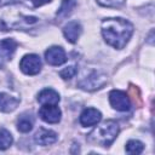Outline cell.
Masks as SVG:
<instances>
[{"instance_id": "1", "label": "cell", "mask_w": 155, "mask_h": 155, "mask_svg": "<svg viewBox=\"0 0 155 155\" xmlns=\"http://www.w3.org/2000/svg\"><path fill=\"white\" fill-rule=\"evenodd\" d=\"M133 33V25L122 18H107L102 22V34L107 44L122 48Z\"/></svg>"}, {"instance_id": "2", "label": "cell", "mask_w": 155, "mask_h": 155, "mask_svg": "<svg viewBox=\"0 0 155 155\" xmlns=\"http://www.w3.org/2000/svg\"><path fill=\"white\" fill-rule=\"evenodd\" d=\"M119 134V125L114 120L104 121L97 126L87 137L88 142L102 147H109Z\"/></svg>"}, {"instance_id": "3", "label": "cell", "mask_w": 155, "mask_h": 155, "mask_svg": "<svg viewBox=\"0 0 155 155\" xmlns=\"http://www.w3.org/2000/svg\"><path fill=\"white\" fill-rule=\"evenodd\" d=\"M109 102L111 107L119 111H127L131 108V99L128 94L124 91L113 90L109 93Z\"/></svg>"}, {"instance_id": "4", "label": "cell", "mask_w": 155, "mask_h": 155, "mask_svg": "<svg viewBox=\"0 0 155 155\" xmlns=\"http://www.w3.org/2000/svg\"><path fill=\"white\" fill-rule=\"evenodd\" d=\"M21 70L27 75H35L41 70V61L38 54H25L19 63Z\"/></svg>"}, {"instance_id": "5", "label": "cell", "mask_w": 155, "mask_h": 155, "mask_svg": "<svg viewBox=\"0 0 155 155\" xmlns=\"http://www.w3.org/2000/svg\"><path fill=\"white\" fill-rule=\"evenodd\" d=\"M105 82H107V78H105L104 74L93 71L79 82V87H81L84 90H87V91H94V90L101 88L102 86H104Z\"/></svg>"}, {"instance_id": "6", "label": "cell", "mask_w": 155, "mask_h": 155, "mask_svg": "<svg viewBox=\"0 0 155 155\" xmlns=\"http://www.w3.org/2000/svg\"><path fill=\"white\" fill-rule=\"evenodd\" d=\"M39 116L48 124H57L61 120V110L56 104H45L39 110Z\"/></svg>"}, {"instance_id": "7", "label": "cell", "mask_w": 155, "mask_h": 155, "mask_svg": "<svg viewBox=\"0 0 155 155\" xmlns=\"http://www.w3.org/2000/svg\"><path fill=\"white\" fill-rule=\"evenodd\" d=\"M17 42L13 39H5L0 41V68H2L13 56Z\"/></svg>"}, {"instance_id": "8", "label": "cell", "mask_w": 155, "mask_h": 155, "mask_svg": "<svg viewBox=\"0 0 155 155\" xmlns=\"http://www.w3.org/2000/svg\"><path fill=\"white\" fill-rule=\"evenodd\" d=\"M45 59L51 65H61L65 63L67 56L62 47L59 46H52L45 52Z\"/></svg>"}, {"instance_id": "9", "label": "cell", "mask_w": 155, "mask_h": 155, "mask_svg": "<svg viewBox=\"0 0 155 155\" xmlns=\"http://www.w3.org/2000/svg\"><path fill=\"white\" fill-rule=\"evenodd\" d=\"M101 119H102V114L99 110L94 108H87L80 115V124L85 127L94 126L101 121Z\"/></svg>"}, {"instance_id": "10", "label": "cell", "mask_w": 155, "mask_h": 155, "mask_svg": "<svg viewBox=\"0 0 155 155\" xmlns=\"http://www.w3.org/2000/svg\"><path fill=\"white\" fill-rule=\"evenodd\" d=\"M58 136L56 132L51 131V130H46V128H40L35 136H34V139L38 144L40 145H50V144H53L56 140H57Z\"/></svg>"}, {"instance_id": "11", "label": "cell", "mask_w": 155, "mask_h": 155, "mask_svg": "<svg viewBox=\"0 0 155 155\" xmlns=\"http://www.w3.org/2000/svg\"><path fill=\"white\" fill-rule=\"evenodd\" d=\"M81 31H82V28H81L80 23H78V22H75V21L69 22L68 24H65V27H64V29H63V34H64L65 39H67L69 42H71V44H74V42L78 41V39H79Z\"/></svg>"}, {"instance_id": "12", "label": "cell", "mask_w": 155, "mask_h": 155, "mask_svg": "<svg viewBox=\"0 0 155 155\" xmlns=\"http://www.w3.org/2000/svg\"><path fill=\"white\" fill-rule=\"evenodd\" d=\"M18 103H19L18 98H16L13 96H10L5 92L0 93V111L10 113V111H12L17 108Z\"/></svg>"}, {"instance_id": "13", "label": "cell", "mask_w": 155, "mask_h": 155, "mask_svg": "<svg viewBox=\"0 0 155 155\" xmlns=\"http://www.w3.org/2000/svg\"><path fill=\"white\" fill-rule=\"evenodd\" d=\"M38 102L45 104H57L59 102V94L52 88H45L38 94Z\"/></svg>"}, {"instance_id": "14", "label": "cell", "mask_w": 155, "mask_h": 155, "mask_svg": "<svg viewBox=\"0 0 155 155\" xmlns=\"http://www.w3.org/2000/svg\"><path fill=\"white\" fill-rule=\"evenodd\" d=\"M34 126V117L31 114L29 113H23L22 115H19L18 120H17V128L18 131L27 133L29 132Z\"/></svg>"}, {"instance_id": "15", "label": "cell", "mask_w": 155, "mask_h": 155, "mask_svg": "<svg viewBox=\"0 0 155 155\" xmlns=\"http://www.w3.org/2000/svg\"><path fill=\"white\" fill-rule=\"evenodd\" d=\"M75 6H76V0H63L61 4V7L57 11V17L59 18L68 17L73 12Z\"/></svg>"}, {"instance_id": "16", "label": "cell", "mask_w": 155, "mask_h": 155, "mask_svg": "<svg viewBox=\"0 0 155 155\" xmlns=\"http://www.w3.org/2000/svg\"><path fill=\"white\" fill-rule=\"evenodd\" d=\"M143 149H144L143 143L139 140H136V139L128 140L126 144V151L128 154H140L143 151Z\"/></svg>"}, {"instance_id": "17", "label": "cell", "mask_w": 155, "mask_h": 155, "mask_svg": "<svg viewBox=\"0 0 155 155\" xmlns=\"http://www.w3.org/2000/svg\"><path fill=\"white\" fill-rule=\"evenodd\" d=\"M12 136L7 130H0V150H5L10 148L12 144Z\"/></svg>"}, {"instance_id": "18", "label": "cell", "mask_w": 155, "mask_h": 155, "mask_svg": "<svg viewBox=\"0 0 155 155\" xmlns=\"http://www.w3.org/2000/svg\"><path fill=\"white\" fill-rule=\"evenodd\" d=\"M128 97L130 99H132L137 107H140L142 105V98H140V92L138 90V87L133 86V85H130V88H128Z\"/></svg>"}, {"instance_id": "19", "label": "cell", "mask_w": 155, "mask_h": 155, "mask_svg": "<svg viewBox=\"0 0 155 155\" xmlns=\"http://www.w3.org/2000/svg\"><path fill=\"white\" fill-rule=\"evenodd\" d=\"M76 68L74 67V65H70V67H67V68H64L63 70H61V73H59V75H61V78H63V79H71L75 74H76Z\"/></svg>"}, {"instance_id": "20", "label": "cell", "mask_w": 155, "mask_h": 155, "mask_svg": "<svg viewBox=\"0 0 155 155\" xmlns=\"http://www.w3.org/2000/svg\"><path fill=\"white\" fill-rule=\"evenodd\" d=\"M102 6H107V7H119L121 6L125 0H97Z\"/></svg>"}, {"instance_id": "21", "label": "cell", "mask_w": 155, "mask_h": 155, "mask_svg": "<svg viewBox=\"0 0 155 155\" xmlns=\"http://www.w3.org/2000/svg\"><path fill=\"white\" fill-rule=\"evenodd\" d=\"M28 1H30V2L33 4V6H34V7H39V6L44 5V4L50 2L51 0H28Z\"/></svg>"}]
</instances>
